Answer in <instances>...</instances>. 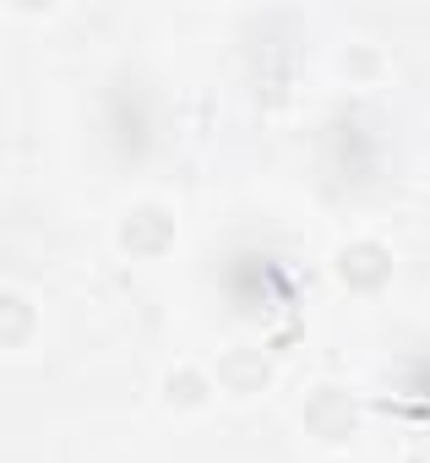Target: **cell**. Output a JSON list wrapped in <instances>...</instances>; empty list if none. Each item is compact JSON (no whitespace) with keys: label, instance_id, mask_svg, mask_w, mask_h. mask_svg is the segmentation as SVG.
I'll use <instances>...</instances> for the list:
<instances>
[{"label":"cell","instance_id":"8992f818","mask_svg":"<svg viewBox=\"0 0 430 463\" xmlns=\"http://www.w3.org/2000/svg\"><path fill=\"white\" fill-rule=\"evenodd\" d=\"M219 376H224V382H229L235 392H251L257 382H267V365H262V360H257V365H246V354H229Z\"/></svg>","mask_w":430,"mask_h":463},{"label":"cell","instance_id":"277c9868","mask_svg":"<svg viewBox=\"0 0 430 463\" xmlns=\"http://www.w3.org/2000/svg\"><path fill=\"white\" fill-rule=\"evenodd\" d=\"M387 273H392V257H387L381 246L360 241V246L343 251V279H349V284H365V289H370V284H381Z\"/></svg>","mask_w":430,"mask_h":463},{"label":"cell","instance_id":"52a82bcc","mask_svg":"<svg viewBox=\"0 0 430 463\" xmlns=\"http://www.w3.org/2000/svg\"><path fill=\"white\" fill-rule=\"evenodd\" d=\"M169 398H185V403H196V398H201V376H196V371H180V376H169Z\"/></svg>","mask_w":430,"mask_h":463},{"label":"cell","instance_id":"6da1fadb","mask_svg":"<svg viewBox=\"0 0 430 463\" xmlns=\"http://www.w3.org/2000/svg\"><path fill=\"white\" fill-rule=\"evenodd\" d=\"M104 126L120 158H142L153 142V88L131 71H120L104 93Z\"/></svg>","mask_w":430,"mask_h":463},{"label":"cell","instance_id":"3957f363","mask_svg":"<svg viewBox=\"0 0 430 463\" xmlns=\"http://www.w3.org/2000/svg\"><path fill=\"white\" fill-rule=\"evenodd\" d=\"M169 235H174V223H169L164 207H136V213L126 218V229H120V241H126L131 251H158Z\"/></svg>","mask_w":430,"mask_h":463},{"label":"cell","instance_id":"7a4b0ae2","mask_svg":"<svg viewBox=\"0 0 430 463\" xmlns=\"http://www.w3.org/2000/svg\"><path fill=\"white\" fill-rule=\"evenodd\" d=\"M305 425H311L316 436H327V441H343V436L354 430V403H349L338 387H322V392L305 403Z\"/></svg>","mask_w":430,"mask_h":463},{"label":"cell","instance_id":"5b68a950","mask_svg":"<svg viewBox=\"0 0 430 463\" xmlns=\"http://www.w3.org/2000/svg\"><path fill=\"white\" fill-rule=\"evenodd\" d=\"M33 333V306L23 295H0V344H23Z\"/></svg>","mask_w":430,"mask_h":463}]
</instances>
